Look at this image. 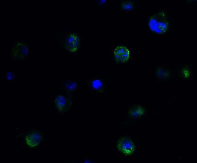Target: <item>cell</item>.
Here are the masks:
<instances>
[{
  "label": "cell",
  "instance_id": "7",
  "mask_svg": "<svg viewBox=\"0 0 197 163\" xmlns=\"http://www.w3.org/2000/svg\"><path fill=\"white\" fill-rule=\"evenodd\" d=\"M41 133L38 131H33L27 134L26 137V141L28 145L34 147L40 143L42 139Z\"/></svg>",
  "mask_w": 197,
  "mask_h": 163
},
{
  "label": "cell",
  "instance_id": "11",
  "mask_svg": "<svg viewBox=\"0 0 197 163\" xmlns=\"http://www.w3.org/2000/svg\"><path fill=\"white\" fill-rule=\"evenodd\" d=\"M157 76L161 79H164L167 77L169 75L168 72L163 69H158L157 72Z\"/></svg>",
  "mask_w": 197,
  "mask_h": 163
},
{
  "label": "cell",
  "instance_id": "4",
  "mask_svg": "<svg viewBox=\"0 0 197 163\" xmlns=\"http://www.w3.org/2000/svg\"><path fill=\"white\" fill-rule=\"evenodd\" d=\"M28 52V46L25 43L21 42L17 43L12 49V55L14 58L18 59H24Z\"/></svg>",
  "mask_w": 197,
  "mask_h": 163
},
{
  "label": "cell",
  "instance_id": "13",
  "mask_svg": "<svg viewBox=\"0 0 197 163\" xmlns=\"http://www.w3.org/2000/svg\"><path fill=\"white\" fill-rule=\"evenodd\" d=\"M132 4L130 2H125L122 4V7L125 9H130L132 7Z\"/></svg>",
  "mask_w": 197,
  "mask_h": 163
},
{
  "label": "cell",
  "instance_id": "10",
  "mask_svg": "<svg viewBox=\"0 0 197 163\" xmlns=\"http://www.w3.org/2000/svg\"><path fill=\"white\" fill-rule=\"evenodd\" d=\"M181 74L182 77L184 78H188L191 76V71L188 68L185 67L182 69L181 72Z\"/></svg>",
  "mask_w": 197,
  "mask_h": 163
},
{
  "label": "cell",
  "instance_id": "1",
  "mask_svg": "<svg viewBox=\"0 0 197 163\" xmlns=\"http://www.w3.org/2000/svg\"><path fill=\"white\" fill-rule=\"evenodd\" d=\"M168 22L165 14L163 12H159L150 18L149 25L153 31L158 34H163L167 31Z\"/></svg>",
  "mask_w": 197,
  "mask_h": 163
},
{
  "label": "cell",
  "instance_id": "9",
  "mask_svg": "<svg viewBox=\"0 0 197 163\" xmlns=\"http://www.w3.org/2000/svg\"><path fill=\"white\" fill-rule=\"evenodd\" d=\"M92 86L93 88L97 91H101L103 88V84L102 81L98 79H96L92 81Z\"/></svg>",
  "mask_w": 197,
  "mask_h": 163
},
{
  "label": "cell",
  "instance_id": "8",
  "mask_svg": "<svg viewBox=\"0 0 197 163\" xmlns=\"http://www.w3.org/2000/svg\"><path fill=\"white\" fill-rule=\"evenodd\" d=\"M145 112L144 108L140 106H136L132 108L129 110V116L133 118H139L143 116Z\"/></svg>",
  "mask_w": 197,
  "mask_h": 163
},
{
  "label": "cell",
  "instance_id": "5",
  "mask_svg": "<svg viewBox=\"0 0 197 163\" xmlns=\"http://www.w3.org/2000/svg\"><path fill=\"white\" fill-rule=\"evenodd\" d=\"M115 60L118 62L124 63L126 62L129 57V52L125 46H120L115 48L114 53Z\"/></svg>",
  "mask_w": 197,
  "mask_h": 163
},
{
  "label": "cell",
  "instance_id": "14",
  "mask_svg": "<svg viewBox=\"0 0 197 163\" xmlns=\"http://www.w3.org/2000/svg\"><path fill=\"white\" fill-rule=\"evenodd\" d=\"M14 77V74L13 72L9 71L7 73L6 75V78L9 80H12Z\"/></svg>",
  "mask_w": 197,
  "mask_h": 163
},
{
  "label": "cell",
  "instance_id": "12",
  "mask_svg": "<svg viewBox=\"0 0 197 163\" xmlns=\"http://www.w3.org/2000/svg\"><path fill=\"white\" fill-rule=\"evenodd\" d=\"M65 86L68 90L71 91L75 89L77 86V84L74 82H69L66 84Z\"/></svg>",
  "mask_w": 197,
  "mask_h": 163
},
{
  "label": "cell",
  "instance_id": "2",
  "mask_svg": "<svg viewBox=\"0 0 197 163\" xmlns=\"http://www.w3.org/2000/svg\"><path fill=\"white\" fill-rule=\"evenodd\" d=\"M118 150L126 156L132 154L135 149V145L132 141L128 137H120L117 144Z\"/></svg>",
  "mask_w": 197,
  "mask_h": 163
},
{
  "label": "cell",
  "instance_id": "3",
  "mask_svg": "<svg viewBox=\"0 0 197 163\" xmlns=\"http://www.w3.org/2000/svg\"><path fill=\"white\" fill-rule=\"evenodd\" d=\"M80 38L78 34L74 32L69 33L65 39L66 48L69 52L75 53L78 50L80 46Z\"/></svg>",
  "mask_w": 197,
  "mask_h": 163
},
{
  "label": "cell",
  "instance_id": "6",
  "mask_svg": "<svg viewBox=\"0 0 197 163\" xmlns=\"http://www.w3.org/2000/svg\"><path fill=\"white\" fill-rule=\"evenodd\" d=\"M54 102L58 111L61 112L68 111L71 104L70 100L62 95L57 96Z\"/></svg>",
  "mask_w": 197,
  "mask_h": 163
}]
</instances>
